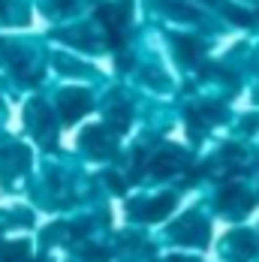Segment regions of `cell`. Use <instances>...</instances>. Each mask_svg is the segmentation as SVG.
Segmentation results:
<instances>
[{
	"label": "cell",
	"mask_w": 259,
	"mask_h": 262,
	"mask_svg": "<svg viewBox=\"0 0 259 262\" xmlns=\"http://www.w3.org/2000/svg\"><path fill=\"white\" fill-rule=\"evenodd\" d=\"M184 163H187V154L178 151V148H163L154 160H151V175L154 178H166L172 172H178Z\"/></svg>",
	"instance_id": "5b68a950"
},
{
	"label": "cell",
	"mask_w": 259,
	"mask_h": 262,
	"mask_svg": "<svg viewBox=\"0 0 259 262\" xmlns=\"http://www.w3.org/2000/svg\"><path fill=\"white\" fill-rule=\"evenodd\" d=\"M220 202H223V205H220L223 211H247V208H250V199H247L238 187H229V190L223 193V199H220Z\"/></svg>",
	"instance_id": "8992f818"
},
{
	"label": "cell",
	"mask_w": 259,
	"mask_h": 262,
	"mask_svg": "<svg viewBox=\"0 0 259 262\" xmlns=\"http://www.w3.org/2000/svg\"><path fill=\"white\" fill-rule=\"evenodd\" d=\"M172 238L178 241V244H193V247H202L208 241V223L202 217H193V214H187L181 223L175 226V232Z\"/></svg>",
	"instance_id": "7a4b0ae2"
},
{
	"label": "cell",
	"mask_w": 259,
	"mask_h": 262,
	"mask_svg": "<svg viewBox=\"0 0 259 262\" xmlns=\"http://www.w3.org/2000/svg\"><path fill=\"white\" fill-rule=\"evenodd\" d=\"M223 15H229L235 25H247V21H250V15H241V9H235V6H226V12H223Z\"/></svg>",
	"instance_id": "8fae6325"
},
{
	"label": "cell",
	"mask_w": 259,
	"mask_h": 262,
	"mask_svg": "<svg viewBox=\"0 0 259 262\" xmlns=\"http://www.w3.org/2000/svg\"><path fill=\"white\" fill-rule=\"evenodd\" d=\"M163 6L169 9V15H175V18H187V21H193L196 15H193V9H187L184 3H172V0H163Z\"/></svg>",
	"instance_id": "30bf717a"
},
{
	"label": "cell",
	"mask_w": 259,
	"mask_h": 262,
	"mask_svg": "<svg viewBox=\"0 0 259 262\" xmlns=\"http://www.w3.org/2000/svg\"><path fill=\"white\" fill-rule=\"evenodd\" d=\"M172 208H175V196L166 193V196H157V199H148V202H136L133 217H139V220H145V223H154V220L169 217Z\"/></svg>",
	"instance_id": "3957f363"
},
{
	"label": "cell",
	"mask_w": 259,
	"mask_h": 262,
	"mask_svg": "<svg viewBox=\"0 0 259 262\" xmlns=\"http://www.w3.org/2000/svg\"><path fill=\"white\" fill-rule=\"evenodd\" d=\"M130 12H133V3H130V0H118V3H112V6H100V9H97L100 21H103L105 30H109V46H115V49L124 46V27H127V21H130Z\"/></svg>",
	"instance_id": "6da1fadb"
},
{
	"label": "cell",
	"mask_w": 259,
	"mask_h": 262,
	"mask_svg": "<svg viewBox=\"0 0 259 262\" xmlns=\"http://www.w3.org/2000/svg\"><path fill=\"white\" fill-rule=\"evenodd\" d=\"M220 118H223V112H220V108H214V105H205L202 112H190V121H193V124H199V121H202V127L217 124Z\"/></svg>",
	"instance_id": "9c48e42d"
},
{
	"label": "cell",
	"mask_w": 259,
	"mask_h": 262,
	"mask_svg": "<svg viewBox=\"0 0 259 262\" xmlns=\"http://www.w3.org/2000/svg\"><path fill=\"white\" fill-rule=\"evenodd\" d=\"M57 108H60V118H63L67 124H73L81 115L91 112V100H88V94H81V91H67V94H60Z\"/></svg>",
	"instance_id": "277c9868"
},
{
	"label": "cell",
	"mask_w": 259,
	"mask_h": 262,
	"mask_svg": "<svg viewBox=\"0 0 259 262\" xmlns=\"http://www.w3.org/2000/svg\"><path fill=\"white\" fill-rule=\"evenodd\" d=\"M27 253V241H9L0 244V262H18Z\"/></svg>",
	"instance_id": "ba28073f"
},
{
	"label": "cell",
	"mask_w": 259,
	"mask_h": 262,
	"mask_svg": "<svg viewBox=\"0 0 259 262\" xmlns=\"http://www.w3.org/2000/svg\"><path fill=\"white\" fill-rule=\"evenodd\" d=\"M172 46H175V52L181 54L187 63H193V60L199 57V52H202V46H199L196 39H190V36H175V39H172Z\"/></svg>",
	"instance_id": "52a82bcc"
}]
</instances>
